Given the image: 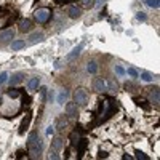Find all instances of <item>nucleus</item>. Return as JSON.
Segmentation results:
<instances>
[{"label": "nucleus", "mask_w": 160, "mask_h": 160, "mask_svg": "<svg viewBox=\"0 0 160 160\" xmlns=\"http://www.w3.org/2000/svg\"><path fill=\"white\" fill-rule=\"evenodd\" d=\"M117 109L115 102L111 99V98H104V99L99 101V119H98L96 123H102V122H106L109 117L112 115V112Z\"/></svg>", "instance_id": "f257e3e1"}, {"label": "nucleus", "mask_w": 160, "mask_h": 160, "mask_svg": "<svg viewBox=\"0 0 160 160\" xmlns=\"http://www.w3.org/2000/svg\"><path fill=\"white\" fill-rule=\"evenodd\" d=\"M27 146H29V154L32 159H39L42 154V141L39 138L37 131H32L27 138Z\"/></svg>", "instance_id": "f03ea898"}, {"label": "nucleus", "mask_w": 160, "mask_h": 160, "mask_svg": "<svg viewBox=\"0 0 160 160\" xmlns=\"http://www.w3.org/2000/svg\"><path fill=\"white\" fill-rule=\"evenodd\" d=\"M51 18V11L48 8H39V10L35 11V19L42 22V24H45V22H48Z\"/></svg>", "instance_id": "7ed1b4c3"}, {"label": "nucleus", "mask_w": 160, "mask_h": 160, "mask_svg": "<svg viewBox=\"0 0 160 160\" xmlns=\"http://www.w3.org/2000/svg\"><path fill=\"white\" fill-rule=\"evenodd\" d=\"M74 98H75V102H77V104H80V106H87L88 95H87V91L83 90V88H79V90H75Z\"/></svg>", "instance_id": "20e7f679"}, {"label": "nucleus", "mask_w": 160, "mask_h": 160, "mask_svg": "<svg viewBox=\"0 0 160 160\" xmlns=\"http://www.w3.org/2000/svg\"><path fill=\"white\" fill-rule=\"evenodd\" d=\"M13 37H15V31H13V29H5V31L0 32V42H2V43L10 42Z\"/></svg>", "instance_id": "39448f33"}, {"label": "nucleus", "mask_w": 160, "mask_h": 160, "mask_svg": "<svg viewBox=\"0 0 160 160\" xmlns=\"http://www.w3.org/2000/svg\"><path fill=\"white\" fill-rule=\"evenodd\" d=\"M93 88H95L96 91H104V90H107L106 82H104L102 79H95V80H93Z\"/></svg>", "instance_id": "423d86ee"}, {"label": "nucleus", "mask_w": 160, "mask_h": 160, "mask_svg": "<svg viewBox=\"0 0 160 160\" xmlns=\"http://www.w3.org/2000/svg\"><path fill=\"white\" fill-rule=\"evenodd\" d=\"M66 114L69 117L77 115V102H67V104H66Z\"/></svg>", "instance_id": "0eeeda50"}, {"label": "nucleus", "mask_w": 160, "mask_h": 160, "mask_svg": "<svg viewBox=\"0 0 160 160\" xmlns=\"http://www.w3.org/2000/svg\"><path fill=\"white\" fill-rule=\"evenodd\" d=\"M87 146H88V141H87L85 138H80L79 144H77V147H79V155H77V157H79V159H82V157H83V154H85V149H87Z\"/></svg>", "instance_id": "6e6552de"}, {"label": "nucleus", "mask_w": 160, "mask_h": 160, "mask_svg": "<svg viewBox=\"0 0 160 160\" xmlns=\"http://www.w3.org/2000/svg\"><path fill=\"white\" fill-rule=\"evenodd\" d=\"M82 48H83V43H80L79 46H75V48L70 51L67 56H66V61H72L74 58H77V56L80 55V51H82Z\"/></svg>", "instance_id": "1a4fd4ad"}, {"label": "nucleus", "mask_w": 160, "mask_h": 160, "mask_svg": "<svg viewBox=\"0 0 160 160\" xmlns=\"http://www.w3.org/2000/svg\"><path fill=\"white\" fill-rule=\"evenodd\" d=\"M61 149H63V139H61V138H55L53 141H51V150L59 152Z\"/></svg>", "instance_id": "9d476101"}, {"label": "nucleus", "mask_w": 160, "mask_h": 160, "mask_svg": "<svg viewBox=\"0 0 160 160\" xmlns=\"http://www.w3.org/2000/svg\"><path fill=\"white\" fill-rule=\"evenodd\" d=\"M80 15H82V10H80L77 5H70L69 7V16L70 18H74V19H75V18H79Z\"/></svg>", "instance_id": "9b49d317"}, {"label": "nucleus", "mask_w": 160, "mask_h": 160, "mask_svg": "<svg viewBox=\"0 0 160 160\" xmlns=\"http://www.w3.org/2000/svg\"><path fill=\"white\" fill-rule=\"evenodd\" d=\"M31 27H32V21L31 19H24V21L19 22V31L21 32H29Z\"/></svg>", "instance_id": "f8f14e48"}, {"label": "nucleus", "mask_w": 160, "mask_h": 160, "mask_svg": "<svg viewBox=\"0 0 160 160\" xmlns=\"http://www.w3.org/2000/svg\"><path fill=\"white\" fill-rule=\"evenodd\" d=\"M150 102H154V104H159V101H160V91H159V88H154L152 91H150Z\"/></svg>", "instance_id": "ddd939ff"}, {"label": "nucleus", "mask_w": 160, "mask_h": 160, "mask_svg": "<svg viewBox=\"0 0 160 160\" xmlns=\"http://www.w3.org/2000/svg\"><path fill=\"white\" fill-rule=\"evenodd\" d=\"M22 80H24V74L18 72V74H15V75L10 79V83H11V85H18V83L22 82Z\"/></svg>", "instance_id": "4468645a"}, {"label": "nucleus", "mask_w": 160, "mask_h": 160, "mask_svg": "<svg viewBox=\"0 0 160 160\" xmlns=\"http://www.w3.org/2000/svg\"><path fill=\"white\" fill-rule=\"evenodd\" d=\"M42 40H43V34L42 32H34L29 37V43H37V42H42Z\"/></svg>", "instance_id": "2eb2a0df"}, {"label": "nucleus", "mask_w": 160, "mask_h": 160, "mask_svg": "<svg viewBox=\"0 0 160 160\" xmlns=\"http://www.w3.org/2000/svg\"><path fill=\"white\" fill-rule=\"evenodd\" d=\"M37 88H39V77H34V79H31L29 82H27V90L34 91Z\"/></svg>", "instance_id": "dca6fc26"}, {"label": "nucleus", "mask_w": 160, "mask_h": 160, "mask_svg": "<svg viewBox=\"0 0 160 160\" xmlns=\"http://www.w3.org/2000/svg\"><path fill=\"white\" fill-rule=\"evenodd\" d=\"M79 141H80V133H79L77 130H75L74 133H70V144H72L74 147H77Z\"/></svg>", "instance_id": "f3484780"}, {"label": "nucleus", "mask_w": 160, "mask_h": 160, "mask_svg": "<svg viewBox=\"0 0 160 160\" xmlns=\"http://www.w3.org/2000/svg\"><path fill=\"white\" fill-rule=\"evenodd\" d=\"M29 122H31V115H26V119L21 122V126H19V135H24L26 128L29 126Z\"/></svg>", "instance_id": "a211bd4d"}, {"label": "nucleus", "mask_w": 160, "mask_h": 160, "mask_svg": "<svg viewBox=\"0 0 160 160\" xmlns=\"http://www.w3.org/2000/svg\"><path fill=\"white\" fill-rule=\"evenodd\" d=\"M24 46H26V42L24 40H15V42H13V43H11V48L13 50H21V48H24Z\"/></svg>", "instance_id": "6ab92c4d"}, {"label": "nucleus", "mask_w": 160, "mask_h": 160, "mask_svg": "<svg viewBox=\"0 0 160 160\" xmlns=\"http://www.w3.org/2000/svg\"><path fill=\"white\" fill-rule=\"evenodd\" d=\"M141 79H143L144 82H152V80H154V75L150 74V72H146V70H144V72H141Z\"/></svg>", "instance_id": "aec40b11"}, {"label": "nucleus", "mask_w": 160, "mask_h": 160, "mask_svg": "<svg viewBox=\"0 0 160 160\" xmlns=\"http://www.w3.org/2000/svg\"><path fill=\"white\" fill-rule=\"evenodd\" d=\"M66 125H67V120L64 119V117H61V119H58V123H56V128L58 130H64Z\"/></svg>", "instance_id": "412c9836"}, {"label": "nucleus", "mask_w": 160, "mask_h": 160, "mask_svg": "<svg viewBox=\"0 0 160 160\" xmlns=\"http://www.w3.org/2000/svg\"><path fill=\"white\" fill-rule=\"evenodd\" d=\"M67 96H69V93L66 91V90H63V91L59 93V96H58V102H59V104H63V102L67 99Z\"/></svg>", "instance_id": "4be33fe9"}, {"label": "nucleus", "mask_w": 160, "mask_h": 160, "mask_svg": "<svg viewBox=\"0 0 160 160\" xmlns=\"http://www.w3.org/2000/svg\"><path fill=\"white\" fill-rule=\"evenodd\" d=\"M125 74H128L130 77H133V79H136V77H139V74H138V70L136 69H133V67H128L125 70Z\"/></svg>", "instance_id": "5701e85b"}, {"label": "nucleus", "mask_w": 160, "mask_h": 160, "mask_svg": "<svg viewBox=\"0 0 160 160\" xmlns=\"http://www.w3.org/2000/svg\"><path fill=\"white\" fill-rule=\"evenodd\" d=\"M106 87H107V90L115 91V90H117V83H115V80H109V82L106 83Z\"/></svg>", "instance_id": "b1692460"}, {"label": "nucleus", "mask_w": 160, "mask_h": 160, "mask_svg": "<svg viewBox=\"0 0 160 160\" xmlns=\"http://www.w3.org/2000/svg\"><path fill=\"white\" fill-rule=\"evenodd\" d=\"M146 3H147L150 8H159V7H160V2H159V0H146Z\"/></svg>", "instance_id": "393cba45"}, {"label": "nucleus", "mask_w": 160, "mask_h": 160, "mask_svg": "<svg viewBox=\"0 0 160 160\" xmlns=\"http://www.w3.org/2000/svg\"><path fill=\"white\" fill-rule=\"evenodd\" d=\"M136 159H139V160H149V155H146L144 152H141V150H136Z\"/></svg>", "instance_id": "a878e982"}, {"label": "nucleus", "mask_w": 160, "mask_h": 160, "mask_svg": "<svg viewBox=\"0 0 160 160\" xmlns=\"http://www.w3.org/2000/svg\"><path fill=\"white\" fill-rule=\"evenodd\" d=\"M96 70H98L96 63H90V64H88V72H90V74H95Z\"/></svg>", "instance_id": "bb28decb"}, {"label": "nucleus", "mask_w": 160, "mask_h": 160, "mask_svg": "<svg viewBox=\"0 0 160 160\" xmlns=\"http://www.w3.org/2000/svg\"><path fill=\"white\" fill-rule=\"evenodd\" d=\"M82 3H83V7H87V8L95 7V0H82Z\"/></svg>", "instance_id": "cd10ccee"}, {"label": "nucleus", "mask_w": 160, "mask_h": 160, "mask_svg": "<svg viewBox=\"0 0 160 160\" xmlns=\"http://www.w3.org/2000/svg\"><path fill=\"white\" fill-rule=\"evenodd\" d=\"M7 80H8V74L7 72H2V74H0V85H3Z\"/></svg>", "instance_id": "c85d7f7f"}, {"label": "nucleus", "mask_w": 160, "mask_h": 160, "mask_svg": "<svg viewBox=\"0 0 160 160\" xmlns=\"http://www.w3.org/2000/svg\"><path fill=\"white\" fill-rule=\"evenodd\" d=\"M136 19H138V21H146V15H144L143 11L136 13Z\"/></svg>", "instance_id": "c756f323"}, {"label": "nucleus", "mask_w": 160, "mask_h": 160, "mask_svg": "<svg viewBox=\"0 0 160 160\" xmlns=\"http://www.w3.org/2000/svg\"><path fill=\"white\" fill-rule=\"evenodd\" d=\"M40 98H42V101H45L46 99V88H40Z\"/></svg>", "instance_id": "7c9ffc66"}, {"label": "nucleus", "mask_w": 160, "mask_h": 160, "mask_svg": "<svg viewBox=\"0 0 160 160\" xmlns=\"http://www.w3.org/2000/svg\"><path fill=\"white\" fill-rule=\"evenodd\" d=\"M115 72L119 74V75H125V69L120 67V66H115Z\"/></svg>", "instance_id": "2f4dec72"}, {"label": "nucleus", "mask_w": 160, "mask_h": 160, "mask_svg": "<svg viewBox=\"0 0 160 160\" xmlns=\"http://www.w3.org/2000/svg\"><path fill=\"white\" fill-rule=\"evenodd\" d=\"M136 102H138V104H139V106H143V107H144V109H146V111H149V109H150V107H149L147 104H146V101H141V99H136Z\"/></svg>", "instance_id": "473e14b6"}, {"label": "nucleus", "mask_w": 160, "mask_h": 160, "mask_svg": "<svg viewBox=\"0 0 160 160\" xmlns=\"http://www.w3.org/2000/svg\"><path fill=\"white\" fill-rule=\"evenodd\" d=\"M50 159H53V160H58V159H59L58 152H55V150H51V154H50Z\"/></svg>", "instance_id": "72a5a7b5"}, {"label": "nucleus", "mask_w": 160, "mask_h": 160, "mask_svg": "<svg viewBox=\"0 0 160 160\" xmlns=\"http://www.w3.org/2000/svg\"><path fill=\"white\" fill-rule=\"evenodd\" d=\"M53 131H55V126H48V130H46V135L51 136V135H53Z\"/></svg>", "instance_id": "f704fd0d"}, {"label": "nucleus", "mask_w": 160, "mask_h": 160, "mask_svg": "<svg viewBox=\"0 0 160 160\" xmlns=\"http://www.w3.org/2000/svg\"><path fill=\"white\" fill-rule=\"evenodd\" d=\"M98 157H99V159H106V157H107V152H104V150H101V152L98 154Z\"/></svg>", "instance_id": "c9c22d12"}, {"label": "nucleus", "mask_w": 160, "mask_h": 160, "mask_svg": "<svg viewBox=\"0 0 160 160\" xmlns=\"http://www.w3.org/2000/svg\"><path fill=\"white\" fill-rule=\"evenodd\" d=\"M22 155H24V150H19V152H18V159H21Z\"/></svg>", "instance_id": "e433bc0d"}, {"label": "nucleus", "mask_w": 160, "mask_h": 160, "mask_svg": "<svg viewBox=\"0 0 160 160\" xmlns=\"http://www.w3.org/2000/svg\"><path fill=\"white\" fill-rule=\"evenodd\" d=\"M104 2V0H98V7H101V3Z\"/></svg>", "instance_id": "4c0bfd02"}, {"label": "nucleus", "mask_w": 160, "mask_h": 160, "mask_svg": "<svg viewBox=\"0 0 160 160\" xmlns=\"http://www.w3.org/2000/svg\"><path fill=\"white\" fill-rule=\"evenodd\" d=\"M0 15H3V10H2V8H0Z\"/></svg>", "instance_id": "58836bf2"}]
</instances>
